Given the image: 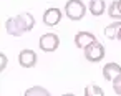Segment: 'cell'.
Returning a JSON list of instances; mask_svg holds the SVG:
<instances>
[{
  "label": "cell",
  "instance_id": "6",
  "mask_svg": "<svg viewBox=\"0 0 121 96\" xmlns=\"http://www.w3.org/2000/svg\"><path fill=\"white\" fill-rule=\"evenodd\" d=\"M60 20H61V10L60 8L52 7V8H47L45 10V13H43V23L45 25L55 27V25H58Z\"/></svg>",
  "mask_w": 121,
  "mask_h": 96
},
{
  "label": "cell",
  "instance_id": "3",
  "mask_svg": "<svg viewBox=\"0 0 121 96\" xmlns=\"http://www.w3.org/2000/svg\"><path fill=\"white\" fill-rule=\"evenodd\" d=\"M103 56H104V46L98 42H95V43H91L90 46L85 48V58L90 63H98V61L103 60Z\"/></svg>",
  "mask_w": 121,
  "mask_h": 96
},
{
  "label": "cell",
  "instance_id": "17",
  "mask_svg": "<svg viewBox=\"0 0 121 96\" xmlns=\"http://www.w3.org/2000/svg\"><path fill=\"white\" fill-rule=\"evenodd\" d=\"M61 96H75V94H71V93H66V94H61Z\"/></svg>",
  "mask_w": 121,
  "mask_h": 96
},
{
  "label": "cell",
  "instance_id": "13",
  "mask_svg": "<svg viewBox=\"0 0 121 96\" xmlns=\"http://www.w3.org/2000/svg\"><path fill=\"white\" fill-rule=\"evenodd\" d=\"M85 96H104V93L98 84H88L85 88Z\"/></svg>",
  "mask_w": 121,
  "mask_h": 96
},
{
  "label": "cell",
  "instance_id": "5",
  "mask_svg": "<svg viewBox=\"0 0 121 96\" xmlns=\"http://www.w3.org/2000/svg\"><path fill=\"white\" fill-rule=\"evenodd\" d=\"M37 61H38V58H37V53L33 50L27 48V50H22L18 53V63L23 68H33L37 65Z\"/></svg>",
  "mask_w": 121,
  "mask_h": 96
},
{
  "label": "cell",
  "instance_id": "11",
  "mask_svg": "<svg viewBox=\"0 0 121 96\" xmlns=\"http://www.w3.org/2000/svg\"><path fill=\"white\" fill-rule=\"evenodd\" d=\"M119 28H121V22H113V23H109V25L104 28V35H106L108 38L114 40V38L118 37V32H119Z\"/></svg>",
  "mask_w": 121,
  "mask_h": 96
},
{
  "label": "cell",
  "instance_id": "10",
  "mask_svg": "<svg viewBox=\"0 0 121 96\" xmlns=\"http://www.w3.org/2000/svg\"><path fill=\"white\" fill-rule=\"evenodd\" d=\"M108 13H109L111 18L121 20V0H114V2H111V5L108 8Z\"/></svg>",
  "mask_w": 121,
  "mask_h": 96
},
{
  "label": "cell",
  "instance_id": "12",
  "mask_svg": "<svg viewBox=\"0 0 121 96\" xmlns=\"http://www.w3.org/2000/svg\"><path fill=\"white\" fill-rule=\"evenodd\" d=\"M25 96H52V94L42 86H33V88L25 91Z\"/></svg>",
  "mask_w": 121,
  "mask_h": 96
},
{
  "label": "cell",
  "instance_id": "7",
  "mask_svg": "<svg viewBox=\"0 0 121 96\" xmlns=\"http://www.w3.org/2000/svg\"><path fill=\"white\" fill-rule=\"evenodd\" d=\"M96 42V37L91 33V32H78L76 33V37H75V43H76V46L78 48H86V46H90L91 43H95Z\"/></svg>",
  "mask_w": 121,
  "mask_h": 96
},
{
  "label": "cell",
  "instance_id": "14",
  "mask_svg": "<svg viewBox=\"0 0 121 96\" xmlns=\"http://www.w3.org/2000/svg\"><path fill=\"white\" fill-rule=\"evenodd\" d=\"M113 91H114L116 94H119V96H121V75H119V76H116V78L113 79Z\"/></svg>",
  "mask_w": 121,
  "mask_h": 96
},
{
  "label": "cell",
  "instance_id": "15",
  "mask_svg": "<svg viewBox=\"0 0 121 96\" xmlns=\"http://www.w3.org/2000/svg\"><path fill=\"white\" fill-rule=\"evenodd\" d=\"M0 60H2V70H5V66H7V56L2 53V55H0Z\"/></svg>",
  "mask_w": 121,
  "mask_h": 96
},
{
  "label": "cell",
  "instance_id": "9",
  "mask_svg": "<svg viewBox=\"0 0 121 96\" xmlns=\"http://www.w3.org/2000/svg\"><path fill=\"white\" fill-rule=\"evenodd\" d=\"M106 10V5H104V0H90V13L95 15V17H99L103 15Z\"/></svg>",
  "mask_w": 121,
  "mask_h": 96
},
{
  "label": "cell",
  "instance_id": "8",
  "mask_svg": "<svg viewBox=\"0 0 121 96\" xmlns=\"http://www.w3.org/2000/svg\"><path fill=\"white\" fill-rule=\"evenodd\" d=\"M121 75V66L118 65V63H108V65H104V68H103V76H104V79H108V81H113L116 76H119Z\"/></svg>",
  "mask_w": 121,
  "mask_h": 96
},
{
  "label": "cell",
  "instance_id": "16",
  "mask_svg": "<svg viewBox=\"0 0 121 96\" xmlns=\"http://www.w3.org/2000/svg\"><path fill=\"white\" fill-rule=\"evenodd\" d=\"M116 40H119V42H121V28H119V32H118V37H116Z\"/></svg>",
  "mask_w": 121,
  "mask_h": 96
},
{
  "label": "cell",
  "instance_id": "2",
  "mask_svg": "<svg viewBox=\"0 0 121 96\" xmlns=\"http://www.w3.org/2000/svg\"><path fill=\"white\" fill-rule=\"evenodd\" d=\"M65 13H66V17L70 20L78 22V20H81L85 17L86 7H85V4L81 0H68L66 5H65Z\"/></svg>",
  "mask_w": 121,
  "mask_h": 96
},
{
  "label": "cell",
  "instance_id": "4",
  "mask_svg": "<svg viewBox=\"0 0 121 96\" xmlns=\"http://www.w3.org/2000/svg\"><path fill=\"white\" fill-rule=\"evenodd\" d=\"M60 46V38L55 33H45L40 38V48L43 51H55Z\"/></svg>",
  "mask_w": 121,
  "mask_h": 96
},
{
  "label": "cell",
  "instance_id": "1",
  "mask_svg": "<svg viewBox=\"0 0 121 96\" xmlns=\"http://www.w3.org/2000/svg\"><path fill=\"white\" fill-rule=\"evenodd\" d=\"M33 25H35V18L30 13H20L5 22V28L9 32V35H13V37H20L25 32H30L33 28Z\"/></svg>",
  "mask_w": 121,
  "mask_h": 96
}]
</instances>
